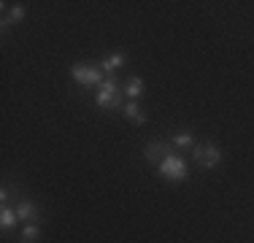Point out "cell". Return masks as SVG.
I'll return each instance as SVG.
<instances>
[{"label": "cell", "mask_w": 254, "mask_h": 243, "mask_svg": "<svg viewBox=\"0 0 254 243\" xmlns=\"http://www.w3.org/2000/svg\"><path fill=\"white\" fill-rule=\"evenodd\" d=\"M125 62H127V54H125V52H117V54H108V57H103L98 65L103 68V73H106V76H114V73L122 68Z\"/></svg>", "instance_id": "7"}, {"label": "cell", "mask_w": 254, "mask_h": 243, "mask_svg": "<svg viewBox=\"0 0 254 243\" xmlns=\"http://www.w3.org/2000/svg\"><path fill=\"white\" fill-rule=\"evenodd\" d=\"M16 216H19V222H38V208H35L30 200H22L19 205H16Z\"/></svg>", "instance_id": "9"}, {"label": "cell", "mask_w": 254, "mask_h": 243, "mask_svg": "<svg viewBox=\"0 0 254 243\" xmlns=\"http://www.w3.org/2000/svg\"><path fill=\"white\" fill-rule=\"evenodd\" d=\"M16 222H19V216H16V208H8V205H3V211H0V227H3V233L14 230Z\"/></svg>", "instance_id": "11"}, {"label": "cell", "mask_w": 254, "mask_h": 243, "mask_svg": "<svg viewBox=\"0 0 254 243\" xmlns=\"http://www.w3.org/2000/svg\"><path fill=\"white\" fill-rule=\"evenodd\" d=\"M122 114H125V119L132 122V124H146V119H149V114L141 108V103H138V100H127L125 108H122Z\"/></svg>", "instance_id": "6"}, {"label": "cell", "mask_w": 254, "mask_h": 243, "mask_svg": "<svg viewBox=\"0 0 254 243\" xmlns=\"http://www.w3.org/2000/svg\"><path fill=\"white\" fill-rule=\"evenodd\" d=\"M125 89L117 84V78L114 76H106L103 78V84L98 87V92H95V103H98L100 108H117V111H122L125 108Z\"/></svg>", "instance_id": "1"}, {"label": "cell", "mask_w": 254, "mask_h": 243, "mask_svg": "<svg viewBox=\"0 0 254 243\" xmlns=\"http://www.w3.org/2000/svg\"><path fill=\"white\" fill-rule=\"evenodd\" d=\"M22 19H25V5H22V3L11 5V8H8V14L3 16V30H8L11 24H19Z\"/></svg>", "instance_id": "10"}, {"label": "cell", "mask_w": 254, "mask_h": 243, "mask_svg": "<svg viewBox=\"0 0 254 243\" xmlns=\"http://www.w3.org/2000/svg\"><path fill=\"white\" fill-rule=\"evenodd\" d=\"M41 238V224H25V230H22V241H38Z\"/></svg>", "instance_id": "13"}, {"label": "cell", "mask_w": 254, "mask_h": 243, "mask_svg": "<svg viewBox=\"0 0 254 243\" xmlns=\"http://www.w3.org/2000/svg\"><path fill=\"white\" fill-rule=\"evenodd\" d=\"M125 95L127 97H130V100H141V97H143V92H146V84H143V78L141 76H130V78H127V81H125Z\"/></svg>", "instance_id": "8"}, {"label": "cell", "mask_w": 254, "mask_h": 243, "mask_svg": "<svg viewBox=\"0 0 254 243\" xmlns=\"http://www.w3.org/2000/svg\"><path fill=\"white\" fill-rule=\"evenodd\" d=\"M192 160H195L197 168H216L222 162V151L216 143H200V146H192Z\"/></svg>", "instance_id": "3"}, {"label": "cell", "mask_w": 254, "mask_h": 243, "mask_svg": "<svg viewBox=\"0 0 254 243\" xmlns=\"http://www.w3.org/2000/svg\"><path fill=\"white\" fill-rule=\"evenodd\" d=\"M157 168H160V173L165 176L168 181H173V184H179V181L187 179V162L181 160L179 154H168Z\"/></svg>", "instance_id": "4"}, {"label": "cell", "mask_w": 254, "mask_h": 243, "mask_svg": "<svg viewBox=\"0 0 254 243\" xmlns=\"http://www.w3.org/2000/svg\"><path fill=\"white\" fill-rule=\"evenodd\" d=\"M70 76H73V81L84 84V87H100L103 78H106L100 65H87V62H76L70 68Z\"/></svg>", "instance_id": "2"}, {"label": "cell", "mask_w": 254, "mask_h": 243, "mask_svg": "<svg viewBox=\"0 0 254 243\" xmlns=\"http://www.w3.org/2000/svg\"><path fill=\"white\" fill-rule=\"evenodd\" d=\"M22 243H27V241H22Z\"/></svg>", "instance_id": "14"}, {"label": "cell", "mask_w": 254, "mask_h": 243, "mask_svg": "<svg viewBox=\"0 0 254 243\" xmlns=\"http://www.w3.org/2000/svg\"><path fill=\"white\" fill-rule=\"evenodd\" d=\"M173 146H179V149H190V146H195V135H192L190 130H179L176 135H173Z\"/></svg>", "instance_id": "12"}, {"label": "cell", "mask_w": 254, "mask_h": 243, "mask_svg": "<svg viewBox=\"0 0 254 243\" xmlns=\"http://www.w3.org/2000/svg\"><path fill=\"white\" fill-rule=\"evenodd\" d=\"M168 154H173V149L165 141H152V143L143 146V157H146V162H152V165H160Z\"/></svg>", "instance_id": "5"}]
</instances>
